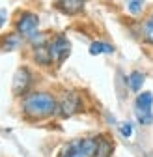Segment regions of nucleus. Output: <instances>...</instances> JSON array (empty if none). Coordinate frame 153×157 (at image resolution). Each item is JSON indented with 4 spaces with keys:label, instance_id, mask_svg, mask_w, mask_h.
<instances>
[{
    "label": "nucleus",
    "instance_id": "obj_1",
    "mask_svg": "<svg viewBox=\"0 0 153 157\" xmlns=\"http://www.w3.org/2000/svg\"><path fill=\"white\" fill-rule=\"evenodd\" d=\"M58 110V103L56 99L47 94V92H35L24 97L23 101V112L32 118V120H43V118L52 116Z\"/></svg>",
    "mask_w": 153,
    "mask_h": 157
},
{
    "label": "nucleus",
    "instance_id": "obj_2",
    "mask_svg": "<svg viewBox=\"0 0 153 157\" xmlns=\"http://www.w3.org/2000/svg\"><path fill=\"white\" fill-rule=\"evenodd\" d=\"M95 150H97V139L82 136L67 142L60 150L58 157H95Z\"/></svg>",
    "mask_w": 153,
    "mask_h": 157
},
{
    "label": "nucleus",
    "instance_id": "obj_3",
    "mask_svg": "<svg viewBox=\"0 0 153 157\" xmlns=\"http://www.w3.org/2000/svg\"><path fill=\"white\" fill-rule=\"evenodd\" d=\"M15 26H17V32L23 37L30 39V37H34L37 34V28H39V17H37L35 13H32V11H23L17 17Z\"/></svg>",
    "mask_w": 153,
    "mask_h": 157
},
{
    "label": "nucleus",
    "instance_id": "obj_4",
    "mask_svg": "<svg viewBox=\"0 0 153 157\" xmlns=\"http://www.w3.org/2000/svg\"><path fill=\"white\" fill-rule=\"evenodd\" d=\"M153 94L151 92H144L136 97V118L142 125H149L153 124Z\"/></svg>",
    "mask_w": 153,
    "mask_h": 157
},
{
    "label": "nucleus",
    "instance_id": "obj_5",
    "mask_svg": "<svg viewBox=\"0 0 153 157\" xmlns=\"http://www.w3.org/2000/svg\"><path fill=\"white\" fill-rule=\"evenodd\" d=\"M49 51H50V58H52V62L62 64L65 58L69 56L71 45H69V41H67V37H65V36H56L52 41L49 43Z\"/></svg>",
    "mask_w": 153,
    "mask_h": 157
},
{
    "label": "nucleus",
    "instance_id": "obj_6",
    "mask_svg": "<svg viewBox=\"0 0 153 157\" xmlns=\"http://www.w3.org/2000/svg\"><path fill=\"white\" fill-rule=\"evenodd\" d=\"M30 86H32V73L26 67H21L13 77V94L23 95V94H26V90Z\"/></svg>",
    "mask_w": 153,
    "mask_h": 157
},
{
    "label": "nucleus",
    "instance_id": "obj_7",
    "mask_svg": "<svg viewBox=\"0 0 153 157\" xmlns=\"http://www.w3.org/2000/svg\"><path fill=\"white\" fill-rule=\"evenodd\" d=\"M79 109H80V97L76 95L75 92H67V94L64 95L62 103L58 105V110H60V114H62L64 118H67V116L75 114Z\"/></svg>",
    "mask_w": 153,
    "mask_h": 157
},
{
    "label": "nucleus",
    "instance_id": "obj_8",
    "mask_svg": "<svg viewBox=\"0 0 153 157\" xmlns=\"http://www.w3.org/2000/svg\"><path fill=\"white\" fill-rule=\"evenodd\" d=\"M52 4L65 15H76L84 10L86 0H52Z\"/></svg>",
    "mask_w": 153,
    "mask_h": 157
},
{
    "label": "nucleus",
    "instance_id": "obj_9",
    "mask_svg": "<svg viewBox=\"0 0 153 157\" xmlns=\"http://www.w3.org/2000/svg\"><path fill=\"white\" fill-rule=\"evenodd\" d=\"M114 151V144L106 135L97 136V150H95V157H110Z\"/></svg>",
    "mask_w": 153,
    "mask_h": 157
},
{
    "label": "nucleus",
    "instance_id": "obj_10",
    "mask_svg": "<svg viewBox=\"0 0 153 157\" xmlns=\"http://www.w3.org/2000/svg\"><path fill=\"white\" fill-rule=\"evenodd\" d=\"M34 60H35L37 64H41V66H49V64L52 62L50 51H49V45H47V43L35 45V49H34Z\"/></svg>",
    "mask_w": 153,
    "mask_h": 157
},
{
    "label": "nucleus",
    "instance_id": "obj_11",
    "mask_svg": "<svg viewBox=\"0 0 153 157\" xmlns=\"http://www.w3.org/2000/svg\"><path fill=\"white\" fill-rule=\"evenodd\" d=\"M90 52L93 56H97V54H112L114 52V47L108 45V43H103V41H93L90 45Z\"/></svg>",
    "mask_w": 153,
    "mask_h": 157
},
{
    "label": "nucleus",
    "instance_id": "obj_12",
    "mask_svg": "<svg viewBox=\"0 0 153 157\" xmlns=\"http://www.w3.org/2000/svg\"><path fill=\"white\" fill-rule=\"evenodd\" d=\"M19 45H21V36L19 34H9V36H6L4 37V41H2V51H13V49H17Z\"/></svg>",
    "mask_w": 153,
    "mask_h": 157
},
{
    "label": "nucleus",
    "instance_id": "obj_13",
    "mask_svg": "<svg viewBox=\"0 0 153 157\" xmlns=\"http://www.w3.org/2000/svg\"><path fill=\"white\" fill-rule=\"evenodd\" d=\"M127 84H129V88H131V90L138 92V90L142 88V84H144V75H142V73H138V71H132V73L127 77Z\"/></svg>",
    "mask_w": 153,
    "mask_h": 157
},
{
    "label": "nucleus",
    "instance_id": "obj_14",
    "mask_svg": "<svg viewBox=\"0 0 153 157\" xmlns=\"http://www.w3.org/2000/svg\"><path fill=\"white\" fill-rule=\"evenodd\" d=\"M142 34H144V39L149 43V45H153V13L144 21V25H142Z\"/></svg>",
    "mask_w": 153,
    "mask_h": 157
},
{
    "label": "nucleus",
    "instance_id": "obj_15",
    "mask_svg": "<svg viewBox=\"0 0 153 157\" xmlns=\"http://www.w3.org/2000/svg\"><path fill=\"white\" fill-rule=\"evenodd\" d=\"M144 10V0H127V11L131 15H140Z\"/></svg>",
    "mask_w": 153,
    "mask_h": 157
},
{
    "label": "nucleus",
    "instance_id": "obj_16",
    "mask_svg": "<svg viewBox=\"0 0 153 157\" xmlns=\"http://www.w3.org/2000/svg\"><path fill=\"white\" fill-rule=\"evenodd\" d=\"M120 133L125 136V139H129V136L132 135V125H131V124H121V127H120Z\"/></svg>",
    "mask_w": 153,
    "mask_h": 157
},
{
    "label": "nucleus",
    "instance_id": "obj_17",
    "mask_svg": "<svg viewBox=\"0 0 153 157\" xmlns=\"http://www.w3.org/2000/svg\"><path fill=\"white\" fill-rule=\"evenodd\" d=\"M6 23V10H0V26H4Z\"/></svg>",
    "mask_w": 153,
    "mask_h": 157
}]
</instances>
